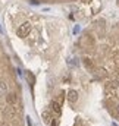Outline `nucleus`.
I'll return each instance as SVG.
<instances>
[{"label":"nucleus","instance_id":"9b49d317","mask_svg":"<svg viewBox=\"0 0 119 126\" xmlns=\"http://www.w3.org/2000/svg\"><path fill=\"white\" fill-rule=\"evenodd\" d=\"M118 6H119V0H118Z\"/></svg>","mask_w":119,"mask_h":126},{"label":"nucleus","instance_id":"1a4fd4ad","mask_svg":"<svg viewBox=\"0 0 119 126\" xmlns=\"http://www.w3.org/2000/svg\"><path fill=\"white\" fill-rule=\"evenodd\" d=\"M52 126H59V120L53 117V120H52Z\"/></svg>","mask_w":119,"mask_h":126},{"label":"nucleus","instance_id":"9d476101","mask_svg":"<svg viewBox=\"0 0 119 126\" xmlns=\"http://www.w3.org/2000/svg\"><path fill=\"white\" fill-rule=\"evenodd\" d=\"M118 113H119V106H118Z\"/></svg>","mask_w":119,"mask_h":126},{"label":"nucleus","instance_id":"7ed1b4c3","mask_svg":"<svg viewBox=\"0 0 119 126\" xmlns=\"http://www.w3.org/2000/svg\"><path fill=\"white\" fill-rule=\"evenodd\" d=\"M66 98H68V101L71 103V104H75L77 101H78V93L75 91V90H71L68 95H66Z\"/></svg>","mask_w":119,"mask_h":126},{"label":"nucleus","instance_id":"f257e3e1","mask_svg":"<svg viewBox=\"0 0 119 126\" xmlns=\"http://www.w3.org/2000/svg\"><path fill=\"white\" fill-rule=\"evenodd\" d=\"M31 31V24L30 22H25V24H22V25H19V28H18V37H21V38H24V37H27Z\"/></svg>","mask_w":119,"mask_h":126},{"label":"nucleus","instance_id":"39448f33","mask_svg":"<svg viewBox=\"0 0 119 126\" xmlns=\"http://www.w3.org/2000/svg\"><path fill=\"white\" fill-rule=\"evenodd\" d=\"M6 93H7V85H6V82L0 81V97H3Z\"/></svg>","mask_w":119,"mask_h":126},{"label":"nucleus","instance_id":"20e7f679","mask_svg":"<svg viewBox=\"0 0 119 126\" xmlns=\"http://www.w3.org/2000/svg\"><path fill=\"white\" fill-rule=\"evenodd\" d=\"M6 101H7V104L9 106H15L16 104V101H18V97L15 93H9V94L6 95Z\"/></svg>","mask_w":119,"mask_h":126},{"label":"nucleus","instance_id":"0eeeda50","mask_svg":"<svg viewBox=\"0 0 119 126\" xmlns=\"http://www.w3.org/2000/svg\"><path fill=\"white\" fill-rule=\"evenodd\" d=\"M52 107H53V111H55V113H56V114L59 116V114H60V107H59V103H53V104H52Z\"/></svg>","mask_w":119,"mask_h":126},{"label":"nucleus","instance_id":"f03ea898","mask_svg":"<svg viewBox=\"0 0 119 126\" xmlns=\"http://www.w3.org/2000/svg\"><path fill=\"white\" fill-rule=\"evenodd\" d=\"M3 116H4L6 119H13V117H15V107H12V106L6 107V109L3 110Z\"/></svg>","mask_w":119,"mask_h":126},{"label":"nucleus","instance_id":"6e6552de","mask_svg":"<svg viewBox=\"0 0 119 126\" xmlns=\"http://www.w3.org/2000/svg\"><path fill=\"white\" fill-rule=\"evenodd\" d=\"M27 78H28V81H30V85H34L35 78H34V75H32L31 72H27Z\"/></svg>","mask_w":119,"mask_h":126},{"label":"nucleus","instance_id":"423d86ee","mask_svg":"<svg viewBox=\"0 0 119 126\" xmlns=\"http://www.w3.org/2000/svg\"><path fill=\"white\" fill-rule=\"evenodd\" d=\"M41 117H43V120H44L46 123H49V122H50V119H52V117H50V113H49L47 110H44V111L41 113Z\"/></svg>","mask_w":119,"mask_h":126}]
</instances>
